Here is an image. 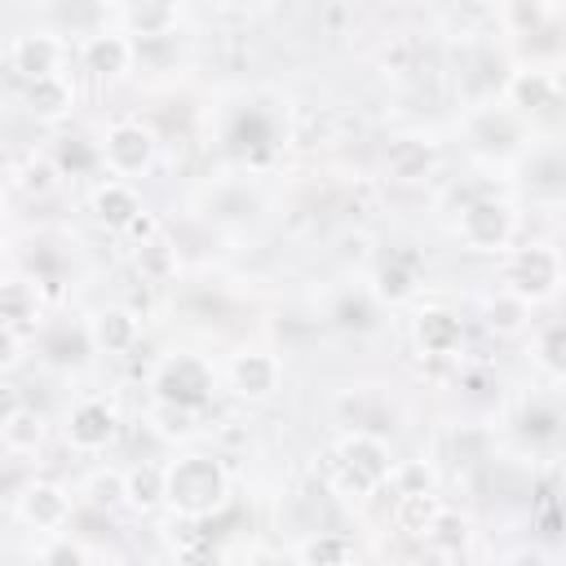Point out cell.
Wrapping results in <instances>:
<instances>
[{
	"mask_svg": "<svg viewBox=\"0 0 566 566\" xmlns=\"http://www.w3.org/2000/svg\"><path fill=\"white\" fill-rule=\"evenodd\" d=\"M504 102L522 115H539L557 102V75L553 71H535V66H522L504 80Z\"/></svg>",
	"mask_w": 566,
	"mask_h": 566,
	"instance_id": "obj_17",
	"label": "cell"
},
{
	"mask_svg": "<svg viewBox=\"0 0 566 566\" xmlns=\"http://www.w3.org/2000/svg\"><path fill=\"white\" fill-rule=\"evenodd\" d=\"M438 172V142L424 133H402L385 146V177L398 186L429 181Z\"/></svg>",
	"mask_w": 566,
	"mask_h": 566,
	"instance_id": "obj_10",
	"label": "cell"
},
{
	"mask_svg": "<svg viewBox=\"0 0 566 566\" xmlns=\"http://www.w3.org/2000/svg\"><path fill=\"white\" fill-rule=\"evenodd\" d=\"M88 500L97 509H119L124 504V469H97L88 478Z\"/></svg>",
	"mask_w": 566,
	"mask_h": 566,
	"instance_id": "obj_31",
	"label": "cell"
},
{
	"mask_svg": "<svg viewBox=\"0 0 566 566\" xmlns=\"http://www.w3.org/2000/svg\"><path fill=\"white\" fill-rule=\"evenodd\" d=\"M44 433H49L44 416L31 411V407H22L18 416H9V424H0V442H4L9 455H35L44 447Z\"/></svg>",
	"mask_w": 566,
	"mask_h": 566,
	"instance_id": "obj_25",
	"label": "cell"
},
{
	"mask_svg": "<svg viewBox=\"0 0 566 566\" xmlns=\"http://www.w3.org/2000/svg\"><path fill=\"white\" fill-rule=\"evenodd\" d=\"M349 566H358V557H354V562H349Z\"/></svg>",
	"mask_w": 566,
	"mask_h": 566,
	"instance_id": "obj_38",
	"label": "cell"
},
{
	"mask_svg": "<svg viewBox=\"0 0 566 566\" xmlns=\"http://www.w3.org/2000/svg\"><path fill=\"white\" fill-rule=\"evenodd\" d=\"M124 504L137 509V513L164 509V464L142 460V464L124 469Z\"/></svg>",
	"mask_w": 566,
	"mask_h": 566,
	"instance_id": "obj_19",
	"label": "cell"
},
{
	"mask_svg": "<svg viewBox=\"0 0 566 566\" xmlns=\"http://www.w3.org/2000/svg\"><path fill=\"white\" fill-rule=\"evenodd\" d=\"M562 287V256L548 243H526L504 252V292H513L526 305L553 301Z\"/></svg>",
	"mask_w": 566,
	"mask_h": 566,
	"instance_id": "obj_4",
	"label": "cell"
},
{
	"mask_svg": "<svg viewBox=\"0 0 566 566\" xmlns=\"http://www.w3.org/2000/svg\"><path fill=\"white\" fill-rule=\"evenodd\" d=\"M531 358L557 380L562 371H566V327L553 318V323H544L539 332H535V345H531Z\"/></svg>",
	"mask_w": 566,
	"mask_h": 566,
	"instance_id": "obj_27",
	"label": "cell"
},
{
	"mask_svg": "<svg viewBox=\"0 0 566 566\" xmlns=\"http://www.w3.org/2000/svg\"><path fill=\"white\" fill-rule=\"evenodd\" d=\"M389 482L398 495H433V464L429 460H394Z\"/></svg>",
	"mask_w": 566,
	"mask_h": 566,
	"instance_id": "obj_29",
	"label": "cell"
},
{
	"mask_svg": "<svg viewBox=\"0 0 566 566\" xmlns=\"http://www.w3.org/2000/svg\"><path fill=\"white\" fill-rule=\"evenodd\" d=\"M9 62L13 71L35 84V80H49V75H62V62H66V44L57 31H22L9 49Z\"/></svg>",
	"mask_w": 566,
	"mask_h": 566,
	"instance_id": "obj_11",
	"label": "cell"
},
{
	"mask_svg": "<svg viewBox=\"0 0 566 566\" xmlns=\"http://www.w3.org/2000/svg\"><path fill=\"white\" fill-rule=\"evenodd\" d=\"M22 186L35 190V195H44V190L57 186V168H53L49 159H27V168H22Z\"/></svg>",
	"mask_w": 566,
	"mask_h": 566,
	"instance_id": "obj_33",
	"label": "cell"
},
{
	"mask_svg": "<svg viewBox=\"0 0 566 566\" xmlns=\"http://www.w3.org/2000/svg\"><path fill=\"white\" fill-rule=\"evenodd\" d=\"M354 562V539L340 531H314L296 548V566H349Z\"/></svg>",
	"mask_w": 566,
	"mask_h": 566,
	"instance_id": "obj_23",
	"label": "cell"
},
{
	"mask_svg": "<svg viewBox=\"0 0 566 566\" xmlns=\"http://www.w3.org/2000/svg\"><path fill=\"white\" fill-rule=\"evenodd\" d=\"M119 433V411L106 402V398H80L71 411H66V424H62V438L71 451L80 455H97L115 442Z\"/></svg>",
	"mask_w": 566,
	"mask_h": 566,
	"instance_id": "obj_7",
	"label": "cell"
},
{
	"mask_svg": "<svg viewBox=\"0 0 566 566\" xmlns=\"http://www.w3.org/2000/svg\"><path fill=\"white\" fill-rule=\"evenodd\" d=\"M155 155H159V137L142 119H115V124H106V133L97 142V159L115 181H133V177L150 172Z\"/></svg>",
	"mask_w": 566,
	"mask_h": 566,
	"instance_id": "obj_5",
	"label": "cell"
},
{
	"mask_svg": "<svg viewBox=\"0 0 566 566\" xmlns=\"http://www.w3.org/2000/svg\"><path fill=\"white\" fill-rule=\"evenodd\" d=\"M115 22L119 31L137 44V40H164L172 35V27L181 22V9L177 4H164V0H146V4H124L115 9Z\"/></svg>",
	"mask_w": 566,
	"mask_h": 566,
	"instance_id": "obj_16",
	"label": "cell"
},
{
	"mask_svg": "<svg viewBox=\"0 0 566 566\" xmlns=\"http://www.w3.org/2000/svg\"><path fill=\"white\" fill-rule=\"evenodd\" d=\"M150 389H155V402H172V407H186V411H203L212 402V389H217V371L203 354H190V349H177V354H164L150 371Z\"/></svg>",
	"mask_w": 566,
	"mask_h": 566,
	"instance_id": "obj_3",
	"label": "cell"
},
{
	"mask_svg": "<svg viewBox=\"0 0 566 566\" xmlns=\"http://www.w3.org/2000/svg\"><path fill=\"white\" fill-rule=\"evenodd\" d=\"M389 469H394V455H389V442L380 433H367V429H349L336 438V486L345 495H371L389 482Z\"/></svg>",
	"mask_w": 566,
	"mask_h": 566,
	"instance_id": "obj_2",
	"label": "cell"
},
{
	"mask_svg": "<svg viewBox=\"0 0 566 566\" xmlns=\"http://www.w3.org/2000/svg\"><path fill=\"white\" fill-rule=\"evenodd\" d=\"M13 509L31 531H44V535H57L71 522V495L49 478H27L13 495Z\"/></svg>",
	"mask_w": 566,
	"mask_h": 566,
	"instance_id": "obj_8",
	"label": "cell"
},
{
	"mask_svg": "<svg viewBox=\"0 0 566 566\" xmlns=\"http://www.w3.org/2000/svg\"><path fill=\"white\" fill-rule=\"evenodd\" d=\"M504 18L517 22V27H539V22L548 18V9H544V4H522V0H517V4L504 9Z\"/></svg>",
	"mask_w": 566,
	"mask_h": 566,
	"instance_id": "obj_36",
	"label": "cell"
},
{
	"mask_svg": "<svg viewBox=\"0 0 566 566\" xmlns=\"http://www.w3.org/2000/svg\"><path fill=\"white\" fill-rule=\"evenodd\" d=\"M416 287H420V274H416V265L402 261V256L380 261L376 274H371V296L385 301V305H402V301H411Z\"/></svg>",
	"mask_w": 566,
	"mask_h": 566,
	"instance_id": "obj_21",
	"label": "cell"
},
{
	"mask_svg": "<svg viewBox=\"0 0 566 566\" xmlns=\"http://www.w3.org/2000/svg\"><path fill=\"white\" fill-rule=\"evenodd\" d=\"M195 420H199V411H186V407H172V402H150V424L168 442L195 438Z\"/></svg>",
	"mask_w": 566,
	"mask_h": 566,
	"instance_id": "obj_28",
	"label": "cell"
},
{
	"mask_svg": "<svg viewBox=\"0 0 566 566\" xmlns=\"http://www.w3.org/2000/svg\"><path fill=\"white\" fill-rule=\"evenodd\" d=\"M18 411H22V394L9 380H0V424H9V416H18Z\"/></svg>",
	"mask_w": 566,
	"mask_h": 566,
	"instance_id": "obj_37",
	"label": "cell"
},
{
	"mask_svg": "<svg viewBox=\"0 0 566 566\" xmlns=\"http://www.w3.org/2000/svg\"><path fill=\"white\" fill-rule=\"evenodd\" d=\"M142 340V318L128 305H102L88 318V345L97 354H128Z\"/></svg>",
	"mask_w": 566,
	"mask_h": 566,
	"instance_id": "obj_14",
	"label": "cell"
},
{
	"mask_svg": "<svg viewBox=\"0 0 566 566\" xmlns=\"http://www.w3.org/2000/svg\"><path fill=\"white\" fill-rule=\"evenodd\" d=\"M482 318H486V332H495V336H517V332L531 323V305L517 301L513 292L495 287V292L486 296V305H482Z\"/></svg>",
	"mask_w": 566,
	"mask_h": 566,
	"instance_id": "obj_24",
	"label": "cell"
},
{
	"mask_svg": "<svg viewBox=\"0 0 566 566\" xmlns=\"http://www.w3.org/2000/svg\"><path fill=\"white\" fill-rule=\"evenodd\" d=\"M124 239H133V248H142V243H150V239H159V217L155 212H137L133 221H128V230H124Z\"/></svg>",
	"mask_w": 566,
	"mask_h": 566,
	"instance_id": "obj_34",
	"label": "cell"
},
{
	"mask_svg": "<svg viewBox=\"0 0 566 566\" xmlns=\"http://www.w3.org/2000/svg\"><path fill=\"white\" fill-rule=\"evenodd\" d=\"M226 380H230V389H234L239 398L265 402V398L279 389L283 367H279V358L265 354V349H239V354H230V363H226Z\"/></svg>",
	"mask_w": 566,
	"mask_h": 566,
	"instance_id": "obj_12",
	"label": "cell"
},
{
	"mask_svg": "<svg viewBox=\"0 0 566 566\" xmlns=\"http://www.w3.org/2000/svg\"><path fill=\"white\" fill-rule=\"evenodd\" d=\"M469 517L460 513V509H447V504H438V513H433V522L424 526V544L429 548H438V553H460L464 544H469Z\"/></svg>",
	"mask_w": 566,
	"mask_h": 566,
	"instance_id": "obj_26",
	"label": "cell"
},
{
	"mask_svg": "<svg viewBox=\"0 0 566 566\" xmlns=\"http://www.w3.org/2000/svg\"><path fill=\"white\" fill-rule=\"evenodd\" d=\"M142 208H146V203H142V195H137L133 181L106 177V181H97L93 195H88V212L97 217V226H106V230H115V234H124L128 221H133Z\"/></svg>",
	"mask_w": 566,
	"mask_h": 566,
	"instance_id": "obj_15",
	"label": "cell"
},
{
	"mask_svg": "<svg viewBox=\"0 0 566 566\" xmlns=\"http://www.w3.org/2000/svg\"><path fill=\"white\" fill-rule=\"evenodd\" d=\"M0 323L13 332L40 323V287L31 279H4L0 283Z\"/></svg>",
	"mask_w": 566,
	"mask_h": 566,
	"instance_id": "obj_20",
	"label": "cell"
},
{
	"mask_svg": "<svg viewBox=\"0 0 566 566\" xmlns=\"http://www.w3.org/2000/svg\"><path fill=\"white\" fill-rule=\"evenodd\" d=\"M27 111L40 119V124H62L71 111H75V88L66 75H49V80H35L27 84Z\"/></svg>",
	"mask_w": 566,
	"mask_h": 566,
	"instance_id": "obj_18",
	"label": "cell"
},
{
	"mask_svg": "<svg viewBox=\"0 0 566 566\" xmlns=\"http://www.w3.org/2000/svg\"><path fill=\"white\" fill-rule=\"evenodd\" d=\"M18 358H22V336H18L13 327H4V323H0V376H4V371H13V367H18Z\"/></svg>",
	"mask_w": 566,
	"mask_h": 566,
	"instance_id": "obj_35",
	"label": "cell"
},
{
	"mask_svg": "<svg viewBox=\"0 0 566 566\" xmlns=\"http://www.w3.org/2000/svg\"><path fill=\"white\" fill-rule=\"evenodd\" d=\"M411 340L424 358H455L464 349V323L447 305H420L411 318Z\"/></svg>",
	"mask_w": 566,
	"mask_h": 566,
	"instance_id": "obj_9",
	"label": "cell"
},
{
	"mask_svg": "<svg viewBox=\"0 0 566 566\" xmlns=\"http://www.w3.org/2000/svg\"><path fill=\"white\" fill-rule=\"evenodd\" d=\"M133 57H137V44H133L119 27H97V31H88L84 44H80V62H84V71H93L97 80H119V75L133 66Z\"/></svg>",
	"mask_w": 566,
	"mask_h": 566,
	"instance_id": "obj_13",
	"label": "cell"
},
{
	"mask_svg": "<svg viewBox=\"0 0 566 566\" xmlns=\"http://www.w3.org/2000/svg\"><path fill=\"white\" fill-rule=\"evenodd\" d=\"M455 234L469 252H509L513 234H517V212L509 199H495V195H482L473 203L460 208V221H455Z\"/></svg>",
	"mask_w": 566,
	"mask_h": 566,
	"instance_id": "obj_6",
	"label": "cell"
},
{
	"mask_svg": "<svg viewBox=\"0 0 566 566\" xmlns=\"http://www.w3.org/2000/svg\"><path fill=\"white\" fill-rule=\"evenodd\" d=\"M40 566H88V553L71 535H49V544L40 548Z\"/></svg>",
	"mask_w": 566,
	"mask_h": 566,
	"instance_id": "obj_32",
	"label": "cell"
},
{
	"mask_svg": "<svg viewBox=\"0 0 566 566\" xmlns=\"http://www.w3.org/2000/svg\"><path fill=\"white\" fill-rule=\"evenodd\" d=\"M230 504V473L208 451H181L164 464V509L181 522H203Z\"/></svg>",
	"mask_w": 566,
	"mask_h": 566,
	"instance_id": "obj_1",
	"label": "cell"
},
{
	"mask_svg": "<svg viewBox=\"0 0 566 566\" xmlns=\"http://www.w3.org/2000/svg\"><path fill=\"white\" fill-rule=\"evenodd\" d=\"M438 495H398V504H394V522L407 531V535H424V526L433 522V513H438Z\"/></svg>",
	"mask_w": 566,
	"mask_h": 566,
	"instance_id": "obj_30",
	"label": "cell"
},
{
	"mask_svg": "<svg viewBox=\"0 0 566 566\" xmlns=\"http://www.w3.org/2000/svg\"><path fill=\"white\" fill-rule=\"evenodd\" d=\"M133 270H137L142 283H172V279L181 274V256H177V248L159 234V239L133 248Z\"/></svg>",
	"mask_w": 566,
	"mask_h": 566,
	"instance_id": "obj_22",
	"label": "cell"
}]
</instances>
